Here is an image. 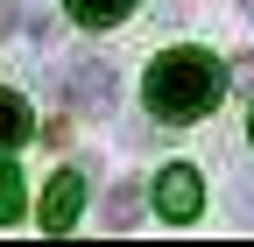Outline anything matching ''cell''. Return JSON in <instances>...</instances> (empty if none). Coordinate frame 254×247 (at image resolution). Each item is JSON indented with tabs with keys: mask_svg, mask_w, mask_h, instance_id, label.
Returning a JSON list of instances; mask_svg holds the SVG:
<instances>
[{
	"mask_svg": "<svg viewBox=\"0 0 254 247\" xmlns=\"http://www.w3.org/2000/svg\"><path fill=\"white\" fill-rule=\"evenodd\" d=\"M219 92H226V64L212 50H163L141 78V99L155 120H198L219 106Z\"/></svg>",
	"mask_w": 254,
	"mask_h": 247,
	"instance_id": "6da1fadb",
	"label": "cell"
},
{
	"mask_svg": "<svg viewBox=\"0 0 254 247\" xmlns=\"http://www.w3.org/2000/svg\"><path fill=\"white\" fill-rule=\"evenodd\" d=\"M57 92H64V106L71 113H106L113 106V92H120V78H113V57H71V64L57 71Z\"/></svg>",
	"mask_w": 254,
	"mask_h": 247,
	"instance_id": "7a4b0ae2",
	"label": "cell"
},
{
	"mask_svg": "<svg viewBox=\"0 0 254 247\" xmlns=\"http://www.w3.org/2000/svg\"><path fill=\"white\" fill-rule=\"evenodd\" d=\"M155 212H163V219H198V212H205V184H198V170H163V177H155Z\"/></svg>",
	"mask_w": 254,
	"mask_h": 247,
	"instance_id": "3957f363",
	"label": "cell"
},
{
	"mask_svg": "<svg viewBox=\"0 0 254 247\" xmlns=\"http://www.w3.org/2000/svg\"><path fill=\"white\" fill-rule=\"evenodd\" d=\"M78 212H85V177H78V170H57L50 191H43V226H50V233H71Z\"/></svg>",
	"mask_w": 254,
	"mask_h": 247,
	"instance_id": "277c9868",
	"label": "cell"
},
{
	"mask_svg": "<svg viewBox=\"0 0 254 247\" xmlns=\"http://www.w3.org/2000/svg\"><path fill=\"white\" fill-rule=\"evenodd\" d=\"M28 134H36V113H28V99H21V92H0V148L14 156Z\"/></svg>",
	"mask_w": 254,
	"mask_h": 247,
	"instance_id": "5b68a950",
	"label": "cell"
},
{
	"mask_svg": "<svg viewBox=\"0 0 254 247\" xmlns=\"http://www.w3.org/2000/svg\"><path fill=\"white\" fill-rule=\"evenodd\" d=\"M127 14H134V0H71V21H85V28H113Z\"/></svg>",
	"mask_w": 254,
	"mask_h": 247,
	"instance_id": "8992f818",
	"label": "cell"
},
{
	"mask_svg": "<svg viewBox=\"0 0 254 247\" xmlns=\"http://www.w3.org/2000/svg\"><path fill=\"white\" fill-rule=\"evenodd\" d=\"M141 219V191H134V184H113V198H106V226L120 233V226H134Z\"/></svg>",
	"mask_w": 254,
	"mask_h": 247,
	"instance_id": "52a82bcc",
	"label": "cell"
},
{
	"mask_svg": "<svg viewBox=\"0 0 254 247\" xmlns=\"http://www.w3.org/2000/svg\"><path fill=\"white\" fill-rule=\"evenodd\" d=\"M7 219H21V177H14V163H0V226Z\"/></svg>",
	"mask_w": 254,
	"mask_h": 247,
	"instance_id": "ba28073f",
	"label": "cell"
},
{
	"mask_svg": "<svg viewBox=\"0 0 254 247\" xmlns=\"http://www.w3.org/2000/svg\"><path fill=\"white\" fill-rule=\"evenodd\" d=\"M233 205H240V219H254V191H240V198H233Z\"/></svg>",
	"mask_w": 254,
	"mask_h": 247,
	"instance_id": "9c48e42d",
	"label": "cell"
},
{
	"mask_svg": "<svg viewBox=\"0 0 254 247\" xmlns=\"http://www.w3.org/2000/svg\"><path fill=\"white\" fill-rule=\"evenodd\" d=\"M233 78H240V85H247V92H254V57H247V64H240V71H233Z\"/></svg>",
	"mask_w": 254,
	"mask_h": 247,
	"instance_id": "30bf717a",
	"label": "cell"
},
{
	"mask_svg": "<svg viewBox=\"0 0 254 247\" xmlns=\"http://www.w3.org/2000/svg\"><path fill=\"white\" fill-rule=\"evenodd\" d=\"M7 14H14V7H0V36H7V28H14V21H7Z\"/></svg>",
	"mask_w": 254,
	"mask_h": 247,
	"instance_id": "8fae6325",
	"label": "cell"
},
{
	"mask_svg": "<svg viewBox=\"0 0 254 247\" xmlns=\"http://www.w3.org/2000/svg\"><path fill=\"white\" fill-rule=\"evenodd\" d=\"M240 7H247V21H254V0H240Z\"/></svg>",
	"mask_w": 254,
	"mask_h": 247,
	"instance_id": "7c38bea8",
	"label": "cell"
},
{
	"mask_svg": "<svg viewBox=\"0 0 254 247\" xmlns=\"http://www.w3.org/2000/svg\"><path fill=\"white\" fill-rule=\"evenodd\" d=\"M247 134H254V127H247Z\"/></svg>",
	"mask_w": 254,
	"mask_h": 247,
	"instance_id": "4fadbf2b",
	"label": "cell"
}]
</instances>
